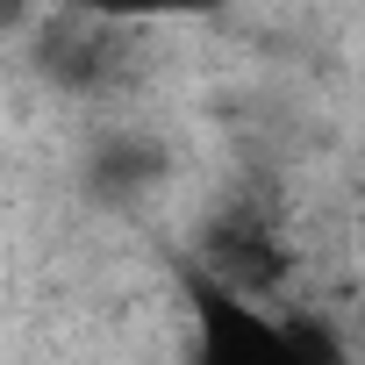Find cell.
I'll return each mask as SVG.
<instances>
[{
  "instance_id": "6da1fadb",
  "label": "cell",
  "mask_w": 365,
  "mask_h": 365,
  "mask_svg": "<svg viewBox=\"0 0 365 365\" xmlns=\"http://www.w3.org/2000/svg\"><path fill=\"white\" fill-rule=\"evenodd\" d=\"M194 365H301V329L265 301L194 279Z\"/></svg>"
},
{
  "instance_id": "7a4b0ae2",
  "label": "cell",
  "mask_w": 365,
  "mask_h": 365,
  "mask_svg": "<svg viewBox=\"0 0 365 365\" xmlns=\"http://www.w3.org/2000/svg\"><path fill=\"white\" fill-rule=\"evenodd\" d=\"M101 22H150V15H201L208 0H79Z\"/></svg>"
}]
</instances>
